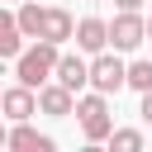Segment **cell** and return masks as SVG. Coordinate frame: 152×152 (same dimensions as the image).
<instances>
[{
  "label": "cell",
  "instance_id": "obj_19",
  "mask_svg": "<svg viewBox=\"0 0 152 152\" xmlns=\"http://www.w3.org/2000/svg\"><path fill=\"white\" fill-rule=\"evenodd\" d=\"M0 100H5V86H0Z\"/></svg>",
  "mask_w": 152,
  "mask_h": 152
},
{
  "label": "cell",
  "instance_id": "obj_7",
  "mask_svg": "<svg viewBox=\"0 0 152 152\" xmlns=\"http://www.w3.org/2000/svg\"><path fill=\"white\" fill-rule=\"evenodd\" d=\"M0 114L10 119V124H19V119H33L38 114V90L33 86H5V100H0Z\"/></svg>",
  "mask_w": 152,
  "mask_h": 152
},
{
  "label": "cell",
  "instance_id": "obj_9",
  "mask_svg": "<svg viewBox=\"0 0 152 152\" xmlns=\"http://www.w3.org/2000/svg\"><path fill=\"white\" fill-rule=\"evenodd\" d=\"M5 147H14V152H52L57 142H52L48 133H38L28 119H19V124L10 128V138H5Z\"/></svg>",
  "mask_w": 152,
  "mask_h": 152
},
{
  "label": "cell",
  "instance_id": "obj_17",
  "mask_svg": "<svg viewBox=\"0 0 152 152\" xmlns=\"http://www.w3.org/2000/svg\"><path fill=\"white\" fill-rule=\"evenodd\" d=\"M5 138H10V128H5V114H0V147H5Z\"/></svg>",
  "mask_w": 152,
  "mask_h": 152
},
{
  "label": "cell",
  "instance_id": "obj_10",
  "mask_svg": "<svg viewBox=\"0 0 152 152\" xmlns=\"http://www.w3.org/2000/svg\"><path fill=\"white\" fill-rule=\"evenodd\" d=\"M24 28H19V19H14V10H0V62H14L19 52H24Z\"/></svg>",
  "mask_w": 152,
  "mask_h": 152
},
{
  "label": "cell",
  "instance_id": "obj_8",
  "mask_svg": "<svg viewBox=\"0 0 152 152\" xmlns=\"http://www.w3.org/2000/svg\"><path fill=\"white\" fill-rule=\"evenodd\" d=\"M71 38H76V48H81V52H90V57H95V52H104V48H109V19L86 14V19H76V33H71Z\"/></svg>",
  "mask_w": 152,
  "mask_h": 152
},
{
  "label": "cell",
  "instance_id": "obj_11",
  "mask_svg": "<svg viewBox=\"0 0 152 152\" xmlns=\"http://www.w3.org/2000/svg\"><path fill=\"white\" fill-rule=\"evenodd\" d=\"M71 33H76V19H71V10H62V5H48V14H43V38L62 48Z\"/></svg>",
  "mask_w": 152,
  "mask_h": 152
},
{
  "label": "cell",
  "instance_id": "obj_12",
  "mask_svg": "<svg viewBox=\"0 0 152 152\" xmlns=\"http://www.w3.org/2000/svg\"><path fill=\"white\" fill-rule=\"evenodd\" d=\"M43 14H48V5H38V0H19L14 19H19L24 38H43Z\"/></svg>",
  "mask_w": 152,
  "mask_h": 152
},
{
  "label": "cell",
  "instance_id": "obj_6",
  "mask_svg": "<svg viewBox=\"0 0 152 152\" xmlns=\"http://www.w3.org/2000/svg\"><path fill=\"white\" fill-rule=\"evenodd\" d=\"M38 114L71 119V114H76V90H66L62 81H48V86H38Z\"/></svg>",
  "mask_w": 152,
  "mask_h": 152
},
{
  "label": "cell",
  "instance_id": "obj_16",
  "mask_svg": "<svg viewBox=\"0 0 152 152\" xmlns=\"http://www.w3.org/2000/svg\"><path fill=\"white\" fill-rule=\"evenodd\" d=\"M147 0H114V10H142Z\"/></svg>",
  "mask_w": 152,
  "mask_h": 152
},
{
  "label": "cell",
  "instance_id": "obj_13",
  "mask_svg": "<svg viewBox=\"0 0 152 152\" xmlns=\"http://www.w3.org/2000/svg\"><path fill=\"white\" fill-rule=\"evenodd\" d=\"M109 152H142L147 147V138H142V128H109Z\"/></svg>",
  "mask_w": 152,
  "mask_h": 152
},
{
  "label": "cell",
  "instance_id": "obj_14",
  "mask_svg": "<svg viewBox=\"0 0 152 152\" xmlns=\"http://www.w3.org/2000/svg\"><path fill=\"white\" fill-rule=\"evenodd\" d=\"M128 86L142 95V90H152V62H128Z\"/></svg>",
  "mask_w": 152,
  "mask_h": 152
},
{
  "label": "cell",
  "instance_id": "obj_20",
  "mask_svg": "<svg viewBox=\"0 0 152 152\" xmlns=\"http://www.w3.org/2000/svg\"><path fill=\"white\" fill-rule=\"evenodd\" d=\"M14 5H19V0H14Z\"/></svg>",
  "mask_w": 152,
  "mask_h": 152
},
{
  "label": "cell",
  "instance_id": "obj_5",
  "mask_svg": "<svg viewBox=\"0 0 152 152\" xmlns=\"http://www.w3.org/2000/svg\"><path fill=\"white\" fill-rule=\"evenodd\" d=\"M52 81H62L66 90H76V95H81V90L90 86V62H86V52H81V48H76V52H62V57H57Z\"/></svg>",
  "mask_w": 152,
  "mask_h": 152
},
{
  "label": "cell",
  "instance_id": "obj_3",
  "mask_svg": "<svg viewBox=\"0 0 152 152\" xmlns=\"http://www.w3.org/2000/svg\"><path fill=\"white\" fill-rule=\"evenodd\" d=\"M124 86H128V62H124L114 48L95 52V57H90V90H100V95H119Z\"/></svg>",
  "mask_w": 152,
  "mask_h": 152
},
{
  "label": "cell",
  "instance_id": "obj_4",
  "mask_svg": "<svg viewBox=\"0 0 152 152\" xmlns=\"http://www.w3.org/2000/svg\"><path fill=\"white\" fill-rule=\"evenodd\" d=\"M138 43H147V19L142 10H119L109 19V48L114 52H133Z\"/></svg>",
  "mask_w": 152,
  "mask_h": 152
},
{
  "label": "cell",
  "instance_id": "obj_18",
  "mask_svg": "<svg viewBox=\"0 0 152 152\" xmlns=\"http://www.w3.org/2000/svg\"><path fill=\"white\" fill-rule=\"evenodd\" d=\"M147 38H152V19H147Z\"/></svg>",
  "mask_w": 152,
  "mask_h": 152
},
{
  "label": "cell",
  "instance_id": "obj_15",
  "mask_svg": "<svg viewBox=\"0 0 152 152\" xmlns=\"http://www.w3.org/2000/svg\"><path fill=\"white\" fill-rule=\"evenodd\" d=\"M138 114H142V124L152 128V90H142V104H138Z\"/></svg>",
  "mask_w": 152,
  "mask_h": 152
},
{
  "label": "cell",
  "instance_id": "obj_2",
  "mask_svg": "<svg viewBox=\"0 0 152 152\" xmlns=\"http://www.w3.org/2000/svg\"><path fill=\"white\" fill-rule=\"evenodd\" d=\"M76 119H81V133L86 142H104L109 128H114V114H109V95L90 90V95H76Z\"/></svg>",
  "mask_w": 152,
  "mask_h": 152
},
{
  "label": "cell",
  "instance_id": "obj_1",
  "mask_svg": "<svg viewBox=\"0 0 152 152\" xmlns=\"http://www.w3.org/2000/svg\"><path fill=\"white\" fill-rule=\"evenodd\" d=\"M57 57H62V48L57 43H48V38H28L24 43V52L14 57V76L24 81V86H48L52 81V71H57Z\"/></svg>",
  "mask_w": 152,
  "mask_h": 152
}]
</instances>
